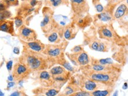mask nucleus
I'll return each instance as SVG.
<instances>
[{
    "mask_svg": "<svg viewBox=\"0 0 128 96\" xmlns=\"http://www.w3.org/2000/svg\"><path fill=\"white\" fill-rule=\"evenodd\" d=\"M21 93V92L17 91V92H15L14 93H12L11 94L10 96H20Z\"/></svg>",
    "mask_w": 128,
    "mask_h": 96,
    "instance_id": "f704fd0d",
    "label": "nucleus"
},
{
    "mask_svg": "<svg viewBox=\"0 0 128 96\" xmlns=\"http://www.w3.org/2000/svg\"><path fill=\"white\" fill-rule=\"evenodd\" d=\"M114 3H111L110 5L107 8V9L104 11L102 12L99 13L96 15V18L102 22H109L112 20L113 14L112 11H111L112 5Z\"/></svg>",
    "mask_w": 128,
    "mask_h": 96,
    "instance_id": "aec40b11",
    "label": "nucleus"
},
{
    "mask_svg": "<svg viewBox=\"0 0 128 96\" xmlns=\"http://www.w3.org/2000/svg\"><path fill=\"white\" fill-rule=\"evenodd\" d=\"M68 0H46V4L48 7L57 8L62 5L68 4Z\"/></svg>",
    "mask_w": 128,
    "mask_h": 96,
    "instance_id": "a878e982",
    "label": "nucleus"
},
{
    "mask_svg": "<svg viewBox=\"0 0 128 96\" xmlns=\"http://www.w3.org/2000/svg\"><path fill=\"white\" fill-rule=\"evenodd\" d=\"M94 5L95 8H96V10L98 12L101 13V12H102L103 11H104V7H103L102 4L100 3V2L95 4Z\"/></svg>",
    "mask_w": 128,
    "mask_h": 96,
    "instance_id": "2f4dec72",
    "label": "nucleus"
},
{
    "mask_svg": "<svg viewBox=\"0 0 128 96\" xmlns=\"http://www.w3.org/2000/svg\"><path fill=\"white\" fill-rule=\"evenodd\" d=\"M112 96H118V91L115 92V93H114V95H112Z\"/></svg>",
    "mask_w": 128,
    "mask_h": 96,
    "instance_id": "58836bf2",
    "label": "nucleus"
},
{
    "mask_svg": "<svg viewBox=\"0 0 128 96\" xmlns=\"http://www.w3.org/2000/svg\"><path fill=\"white\" fill-rule=\"evenodd\" d=\"M17 35L20 41L30 42L37 39V34L35 31L24 25L18 29Z\"/></svg>",
    "mask_w": 128,
    "mask_h": 96,
    "instance_id": "9b49d317",
    "label": "nucleus"
},
{
    "mask_svg": "<svg viewBox=\"0 0 128 96\" xmlns=\"http://www.w3.org/2000/svg\"><path fill=\"white\" fill-rule=\"evenodd\" d=\"M31 73V71L27 66L18 62L13 67L12 76L15 81L20 82L27 79Z\"/></svg>",
    "mask_w": 128,
    "mask_h": 96,
    "instance_id": "9d476101",
    "label": "nucleus"
},
{
    "mask_svg": "<svg viewBox=\"0 0 128 96\" xmlns=\"http://www.w3.org/2000/svg\"><path fill=\"white\" fill-rule=\"evenodd\" d=\"M79 67L96 71H115L121 73V71L122 70L123 66H113V65H102L99 64H89L85 66H82V67Z\"/></svg>",
    "mask_w": 128,
    "mask_h": 96,
    "instance_id": "f8f14e48",
    "label": "nucleus"
},
{
    "mask_svg": "<svg viewBox=\"0 0 128 96\" xmlns=\"http://www.w3.org/2000/svg\"><path fill=\"white\" fill-rule=\"evenodd\" d=\"M56 96H66V94H64L63 92H61V93L60 92L58 94H57Z\"/></svg>",
    "mask_w": 128,
    "mask_h": 96,
    "instance_id": "e433bc0d",
    "label": "nucleus"
},
{
    "mask_svg": "<svg viewBox=\"0 0 128 96\" xmlns=\"http://www.w3.org/2000/svg\"><path fill=\"white\" fill-rule=\"evenodd\" d=\"M90 64H99L102 65H113V66H122L120 64L115 62L112 59H96L94 57L90 56Z\"/></svg>",
    "mask_w": 128,
    "mask_h": 96,
    "instance_id": "4be33fe9",
    "label": "nucleus"
},
{
    "mask_svg": "<svg viewBox=\"0 0 128 96\" xmlns=\"http://www.w3.org/2000/svg\"><path fill=\"white\" fill-rule=\"evenodd\" d=\"M98 33L100 39L106 40L113 45L114 44L119 46L128 45L127 43L123 42L121 39L118 38V35L114 33V30L109 26L106 25H101L98 28Z\"/></svg>",
    "mask_w": 128,
    "mask_h": 96,
    "instance_id": "20e7f679",
    "label": "nucleus"
},
{
    "mask_svg": "<svg viewBox=\"0 0 128 96\" xmlns=\"http://www.w3.org/2000/svg\"><path fill=\"white\" fill-rule=\"evenodd\" d=\"M43 96V95H40V94H37V95H36V94H34V96Z\"/></svg>",
    "mask_w": 128,
    "mask_h": 96,
    "instance_id": "37998d69",
    "label": "nucleus"
},
{
    "mask_svg": "<svg viewBox=\"0 0 128 96\" xmlns=\"http://www.w3.org/2000/svg\"><path fill=\"white\" fill-rule=\"evenodd\" d=\"M6 69H8V70L11 71L12 68V61H10L6 63Z\"/></svg>",
    "mask_w": 128,
    "mask_h": 96,
    "instance_id": "72a5a7b5",
    "label": "nucleus"
},
{
    "mask_svg": "<svg viewBox=\"0 0 128 96\" xmlns=\"http://www.w3.org/2000/svg\"><path fill=\"white\" fill-rule=\"evenodd\" d=\"M122 0H114V2H121V1H122Z\"/></svg>",
    "mask_w": 128,
    "mask_h": 96,
    "instance_id": "ea45409f",
    "label": "nucleus"
},
{
    "mask_svg": "<svg viewBox=\"0 0 128 96\" xmlns=\"http://www.w3.org/2000/svg\"><path fill=\"white\" fill-rule=\"evenodd\" d=\"M78 81V85L82 90L92 92L99 89H104L110 88L100 83L96 82L93 80L89 79L82 73H76ZM112 88V87H111Z\"/></svg>",
    "mask_w": 128,
    "mask_h": 96,
    "instance_id": "0eeeda50",
    "label": "nucleus"
},
{
    "mask_svg": "<svg viewBox=\"0 0 128 96\" xmlns=\"http://www.w3.org/2000/svg\"><path fill=\"white\" fill-rule=\"evenodd\" d=\"M32 92L36 95L40 94L45 96H56L60 92V90L52 87H46L40 86L32 90Z\"/></svg>",
    "mask_w": 128,
    "mask_h": 96,
    "instance_id": "dca6fc26",
    "label": "nucleus"
},
{
    "mask_svg": "<svg viewBox=\"0 0 128 96\" xmlns=\"http://www.w3.org/2000/svg\"><path fill=\"white\" fill-rule=\"evenodd\" d=\"M37 73V80L41 86L46 87H52L53 84V80L47 70H42Z\"/></svg>",
    "mask_w": 128,
    "mask_h": 96,
    "instance_id": "4468645a",
    "label": "nucleus"
},
{
    "mask_svg": "<svg viewBox=\"0 0 128 96\" xmlns=\"http://www.w3.org/2000/svg\"><path fill=\"white\" fill-rule=\"evenodd\" d=\"M66 56L76 67H82L90 63V56L85 50L78 53H65Z\"/></svg>",
    "mask_w": 128,
    "mask_h": 96,
    "instance_id": "6e6552de",
    "label": "nucleus"
},
{
    "mask_svg": "<svg viewBox=\"0 0 128 96\" xmlns=\"http://www.w3.org/2000/svg\"><path fill=\"white\" fill-rule=\"evenodd\" d=\"M8 7L9 6H8L2 0V1H0V12H2L3 11L6 10V9H8Z\"/></svg>",
    "mask_w": 128,
    "mask_h": 96,
    "instance_id": "473e14b6",
    "label": "nucleus"
},
{
    "mask_svg": "<svg viewBox=\"0 0 128 96\" xmlns=\"http://www.w3.org/2000/svg\"><path fill=\"white\" fill-rule=\"evenodd\" d=\"M116 50L113 54L112 58L114 61L117 62V63H119L122 66H124L127 62L128 59V45L123 46H117Z\"/></svg>",
    "mask_w": 128,
    "mask_h": 96,
    "instance_id": "ddd939ff",
    "label": "nucleus"
},
{
    "mask_svg": "<svg viewBox=\"0 0 128 96\" xmlns=\"http://www.w3.org/2000/svg\"><path fill=\"white\" fill-rule=\"evenodd\" d=\"M14 25L16 26V28L19 29L21 26L24 25V18L20 16H16L14 18Z\"/></svg>",
    "mask_w": 128,
    "mask_h": 96,
    "instance_id": "bb28decb",
    "label": "nucleus"
},
{
    "mask_svg": "<svg viewBox=\"0 0 128 96\" xmlns=\"http://www.w3.org/2000/svg\"><path fill=\"white\" fill-rule=\"evenodd\" d=\"M68 45V41L64 39L60 43L46 44L45 49L42 53L48 56L50 59L52 66H55V60L66 56V50Z\"/></svg>",
    "mask_w": 128,
    "mask_h": 96,
    "instance_id": "7ed1b4c3",
    "label": "nucleus"
},
{
    "mask_svg": "<svg viewBox=\"0 0 128 96\" xmlns=\"http://www.w3.org/2000/svg\"><path fill=\"white\" fill-rule=\"evenodd\" d=\"M84 50V46L82 44V45L74 46L73 48H72L71 49L70 51H71V52L72 53H78V52H80L83 51V50Z\"/></svg>",
    "mask_w": 128,
    "mask_h": 96,
    "instance_id": "c756f323",
    "label": "nucleus"
},
{
    "mask_svg": "<svg viewBox=\"0 0 128 96\" xmlns=\"http://www.w3.org/2000/svg\"><path fill=\"white\" fill-rule=\"evenodd\" d=\"M92 21V18L87 14L84 17L78 19L76 22V24L77 26L79 27L80 28L84 29L85 28L88 27L91 24Z\"/></svg>",
    "mask_w": 128,
    "mask_h": 96,
    "instance_id": "b1692460",
    "label": "nucleus"
},
{
    "mask_svg": "<svg viewBox=\"0 0 128 96\" xmlns=\"http://www.w3.org/2000/svg\"><path fill=\"white\" fill-rule=\"evenodd\" d=\"M8 6H16L18 5V0H2Z\"/></svg>",
    "mask_w": 128,
    "mask_h": 96,
    "instance_id": "7c9ffc66",
    "label": "nucleus"
},
{
    "mask_svg": "<svg viewBox=\"0 0 128 96\" xmlns=\"http://www.w3.org/2000/svg\"><path fill=\"white\" fill-rule=\"evenodd\" d=\"M18 61L27 66L32 73L48 70L52 67L48 56L42 53L32 51L24 46Z\"/></svg>",
    "mask_w": 128,
    "mask_h": 96,
    "instance_id": "f257e3e1",
    "label": "nucleus"
},
{
    "mask_svg": "<svg viewBox=\"0 0 128 96\" xmlns=\"http://www.w3.org/2000/svg\"><path fill=\"white\" fill-rule=\"evenodd\" d=\"M78 70L89 79L112 88H114L121 74V73L115 71H96L81 67H78Z\"/></svg>",
    "mask_w": 128,
    "mask_h": 96,
    "instance_id": "f03ea898",
    "label": "nucleus"
},
{
    "mask_svg": "<svg viewBox=\"0 0 128 96\" xmlns=\"http://www.w3.org/2000/svg\"><path fill=\"white\" fill-rule=\"evenodd\" d=\"M78 32V29H77L74 24H71L68 25H66L64 29L63 30V38L67 41L74 39L76 38Z\"/></svg>",
    "mask_w": 128,
    "mask_h": 96,
    "instance_id": "6ab92c4d",
    "label": "nucleus"
},
{
    "mask_svg": "<svg viewBox=\"0 0 128 96\" xmlns=\"http://www.w3.org/2000/svg\"><path fill=\"white\" fill-rule=\"evenodd\" d=\"M14 84H15L14 82H10V83H8V88L12 87H13V86H14Z\"/></svg>",
    "mask_w": 128,
    "mask_h": 96,
    "instance_id": "c9c22d12",
    "label": "nucleus"
},
{
    "mask_svg": "<svg viewBox=\"0 0 128 96\" xmlns=\"http://www.w3.org/2000/svg\"><path fill=\"white\" fill-rule=\"evenodd\" d=\"M11 16H12V14L11 12H10L8 9H6L2 12H0V20L9 19L11 17Z\"/></svg>",
    "mask_w": 128,
    "mask_h": 96,
    "instance_id": "cd10ccee",
    "label": "nucleus"
},
{
    "mask_svg": "<svg viewBox=\"0 0 128 96\" xmlns=\"http://www.w3.org/2000/svg\"><path fill=\"white\" fill-rule=\"evenodd\" d=\"M36 9V8L31 6L28 2L24 1L18 9L17 16H20L23 18H25L31 15L34 12H35Z\"/></svg>",
    "mask_w": 128,
    "mask_h": 96,
    "instance_id": "f3484780",
    "label": "nucleus"
},
{
    "mask_svg": "<svg viewBox=\"0 0 128 96\" xmlns=\"http://www.w3.org/2000/svg\"><path fill=\"white\" fill-rule=\"evenodd\" d=\"M70 1L74 20L77 21L88 14L89 6L87 0H70Z\"/></svg>",
    "mask_w": 128,
    "mask_h": 96,
    "instance_id": "1a4fd4ad",
    "label": "nucleus"
},
{
    "mask_svg": "<svg viewBox=\"0 0 128 96\" xmlns=\"http://www.w3.org/2000/svg\"><path fill=\"white\" fill-rule=\"evenodd\" d=\"M0 96H4V93L0 90Z\"/></svg>",
    "mask_w": 128,
    "mask_h": 96,
    "instance_id": "a19ab883",
    "label": "nucleus"
},
{
    "mask_svg": "<svg viewBox=\"0 0 128 96\" xmlns=\"http://www.w3.org/2000/svg\"><path fill=\"white\" fill-rule=\"evenodd\" d=\"M109 2H113V3H115L114 2V0H108Z\"/></svg>",
    "mask_w": 128,
    "mask_h": 96,
    "instance_id": "79ce46f5",
    "label": "nucleus"
},
{
    "mask_svg": "<svg viewBox=\"0 0 128 96\" xmlns=\"http://www.w3.org/2000/svg\"><path fill=\"white\" fill-rule=\"evenodd\" d=\"M24 47L36 52L42 53L43 52L46 47V44L42 43L40 40L36 39L34 41L30 42H25L23 41H20Z\"/></svg>",
    "mask_w": 128,
    "mask_h": 96,
    "instance_id": "2eb2a0df",
    "label": "nucleus"
},
{
    "mask_svg": "<svg viewBox=\"0 0 128 96\" xmlns=\"http://www.w3.org/2000/svg\"><path fill=\"white\" fill-rule=\"evenodd\" d=\"M22 1H27L28 0H22Z\"/></svg>",
    "mask_w": 128,
    "mask_h": 96,
    "instance_id": "c03bdc74",
    "label": "nucleus"
},
{
    "mask_svg": "<svg viewBox=\"0 0 128 96\" xmlns=\"http://www.w3.org/2000/svg\"><path fill=\"white\" fill-rule=\"evenodd\" d=\"M114 88H108L104 89H99L90 92V96H112Z\"/></svg>",
    "mask_w": 128,
    "mask_h": 96,
    "instance_id": "393cba45",
    "label": "nucleus"
},
{
    "mask_svg": "<svg viewBox=\"0 0 128 96\" xmlns=\"http://www.w3.org/2000/svg\"><path fill=\"white\" fill-rule=\"evenodd\" d=\"M128 5L125 3H122L118 6L114 14H113V18L116 20H120L128 15Z\"/></svg>",
    "mask_w": 128,
    "mask_h": 96,
    "instance_id": "412c9836",
    "label": "nucleus"
},
{
    "mask_svg": "<svg viewBox=\"0 0 128 96\" xmlns=\"http://www.w3.org/2000/svg\"><path fill=\"white\" fill-rule=\"evenodd\" d=\"M100 0H92V2L93 5H94L95 4H96V3L98 2H99Z\"/></svg>",
    "mask_w": 128,
    "mask_h": 96,
    "instance_id": "4c0bfd02",
    "label": "nucleus"
},
{
    "mask_svg": "<svg viewBox=\"0 0 128 96\" xmlns=\"http://www.w3.org/2000/svg\"><path fill=\"white\" fill-rule=\"evenodd\" d=\"M46 36L47 38L48 41L50 43L57 44L60 43L62 42L63 39L62 38L61 35L58 33V32L56 31H52L50 33L46 34Z\"/></svg>",
    "mask_w": 128,
    "mask_h": 96,
    "instance_id": "5701e85b",
    "label": "nucleus"
},
{
    "mask_svg": "<svg viewBox=\"0 0 128 96\" xmlns=\"http://www.w3.org/2000/svg\"><path fill=\"white\" fill-rule=\"evenodd\" d=\"M43 19L40 26L44 34H47L54 30L57 28V24L54 19V12L48 6H45L42 9Z\"/></svg>",
    "mask_w": 128,
    "mask_h": 96,
    "instance_id": "423d86ee",
    "label": "nucleus"
},
{
    "mask_svg": "<svg viewBox=\"0 0 128 96\" xmlns=\"http://www.w3.org/2000/svg\"><path fill=\"white\" fill-rule=\"evenodd\" d=\"M84 46L88 45L90 49L100 52H108L111 49L112 43L100 39L96 36H87L84 38L83 44Z\"/></svg>",
    "mask_w": 128,
    "mask_h": 96,
    "instance_id": "39448f33",
    "label": "nucleus"
},
{
    "mask_svg": "<svg viewBox=\"0 0 128 96\" xmlns=\"http://www.w3.org/2000/svg\"><path fill=\"white\" fill-rule=\"evenodd\" d=\"M68 96H90V92L84 90H80L70 94Z\"/></svg>",
    "mask_w": 128,
    "mask_h": 96,
    "instance_id": "c85d7f7f",
    "label": "nucleus"
},
{
    "mask_svg": "<svg viewBox=\"0 0 128 96\" xmlns=\"http://www.w3.org/2000/svg\"><path fill=\"white\" fill-rule=\"evenodd\" d=\"M0 31L14 36L16 33L14 30V21L10 20L8 19L0 20Z\"/></svg>",
    "mask_w": 128,
    "mask_h": 96,
    "instance_id": "a211bd4d",
    "label": "nucleus"
}]
</instances>
